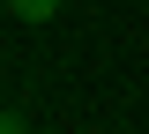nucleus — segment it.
I'll list each match as a JSON object with an SVG mask.
<instances>
[{
    "label": "nucleus",
    "instance_id": "2",
    "mask_svg": "<svg viewBox=\"0 0 149 134\" xmlns=\"http://www.w3.org/2000/svg\"><path fill=\"white\" fill-rule=\"evenodd\" d=\"M0 134H30V119L22 112H0Z\"/></svg>",
    "mask_w": 149,
    "mask_h": 134
},
{
    "label": "nucleus",
    "instance_id": "1",
    "mask_svg": "<svg viewBox=\"0 0 149 134\" xmlns=\"http://www.w3.org/2000/svg\"><path fill=\"white\" fill-rule=\"evenodd\" d=\"M8 15H15V22H37V30H45V22L60 15V0H8Z\"/></svg>",
    "mask_w": 149,
    "mask_h": 134
}]
</instances>
